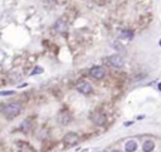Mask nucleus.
I'll list each match as a JSON object with an SVG mask.
<instances>
[{
	"label": "nucleus",
	"instance_id": "9",
	"mask_svg": "<svg viewBox=\"0 0 161 152\" xmlns=\"http://www.w3.org/2000/svg\"><path fill=\"white\" fill-rule=\"evenodd\" d=\"M154 147H155V143H154L152 141H146V142L142 145L143 152H151L154 150Z\"/></svg>",
	"mask_w": 161,
	"mask_h": 152
},
{
	"label": "nucleus",
	"instance_id": "1",
	"mask_svg": "<svg viewBox=\"0 0 161 152\" xmlns=\"http://www.w3.org/2000/svg\"><path fill=\"white\" fill-rule=\"evenodd\" d=\"M22 105L18 102H13V103H8L6 106H4V108H3V115H4L6 118L12 119L16 117L19 115L20 112H22Z\"/></svg>",
	"mask_w": 161,
	"mask_h": 152
},
{
	"label": "nucleus",
	"instance_id": "5",
	"mask_svg": "<svg viewBox=\"0 0 161 152\" xmlns=\"http://www.w3.org/2000/svg\"><path fill=\"white\" fill-rule=\"evenodd\" d=\"M77 89L81 93H83V94H90L92 92V86L86 81H81V82H78V84H77Z\"/></svg>",
	"mask_w": 161,
	"mask_h": 152
},
{
	"label": "nucleus",
	"instance_id": "6",
	"mask_svg": "<svg viewBox=\"0 0 161 152\" xmlns=\"http://www.w3.org/2000/svg\"><path fill=\"white\" fill-rule=\"evenodd\" d=\"M108 62H109V64L115 68H121L123 65V58L121 55H117V54L111 55V57L108 58Z\"/></svg>",
	"mask_w": 161,
	"mask_h": 152
},
{
	"label": "nucleus",
	"instance_id": "4",
	"mask_svg": "<svg viewBox=\"0 0 161 152\" xmlns=\"http://www.w3.org/2000/svg\"><path fill=\"white\" fill-rule=\"evenodd\" d=\"M91 75L94 79H102L106 75V69L101 65H97V67H93L91 69Z\"/></svg>",
	"mask_w": 161,
	"mask_h": 152
},
{
	"label": "nucleus",
	"instance_id": "2",
	"mask_svg": "<svg viewBox=\"0 0 161 152\" xmlns=\"http://www.w3.org/2000/svg\"><path fill=\"white\" fill-rule=\"evenodd\" d=\"M79 140H81L79 136L74 132H68L66 136L63 137V142L68 145V146H76V145L79 142Z\"/></svg>",
	"mask_w": 161,
	"mask_h": 152
},
{
	"label": "nucleus",
	"instance_id": "18",
	"mask_svg": "<svg viewBox=\"0 0 161 152\" xmlns=\"http://www.w3.org/2000/svg\"><path fill=\"white\" fill-rule=\"evenodd\" d=\"M103 152H107V151H103Z\"/></svg>",
	"mask_w": 161,
	"mask_h": 152
},
{
	"label": "nucleus",
	"instance_id": "12",
	"mask_svg": "<svg viewBox=\"0 0 161 152\" xmlns=\"http://www.w3.org/2000/svg\"><path fill=\"white\" fill-rule=\"evenodd\" d=\"M43 72V68H40V67H35V69L33 71V73L32 74H39V73H42Z\"/></svg>",
	"mask_w": 161,
	"mask_h": 152
},
{
	"label": "nucleus",
	"instance_id": "8",
	"mask_svg": "<svg viewBox=\"0 0 161 152\" xmlns=\"http://www.w3.org/2000/svg\"><path fill=\"white\" fill-rule=\"evenodd\" d=\"M125 148H126V151L127 152H135L136 150H137V143H136V141H127L125 145Z\"/></svg>",
	"mask_w": 161,
	"mask_h": 152
},
{
	"label": "nucleus",
	"instance_id": "16",
	"mask_svg": "<svg viewBox=\"0 0 161 152\" xmlns=\"http://www.w3.org/2000/svg\"><path fill=\"white\" fill-rule=\"evenodd\" d=\"M159 88H160V89H161V83H160V84H159Z\"/></svg>",
	"mask_w": 161,
	"mask_h": 152
},
{
	"label": "nucleus",
	"instance_id": "3",
	"mask_svg": "<svg viewBox=\"0 0 161 152\" xmlns=\"http://www.w3.org/2000/svg\"><path fill=\"white\" fill-rule=\"evenodd\" d=\"M91 119H92V122L94 124H97V126H103L106 123V121H107L106 116L101 112H93L91 115Z\"/></svg>",
	"mask_w": 161,
	"mask_h": 152
},
{
	"label": "nucleus",
	"instance_id": "17",
	"mask_svg": "<svg viewBox=\"0 0 161 152\" xmlns=\"http://www.w3.org/2000/svg\"><path fill=\"white\" fill-rule=\"evenodd\" d=\"M159 44H160V47H161V39H160V41H159Z\"/></svg>",
	"mask_w": 161,
	"mask_h": 152
},
{
	"label": "nucleus",
	"instance_id": "14",
	"mask_svg": "<svg viewBox=\"0 0 161 152\" xmlns=\"http://www.w3.org/2000/svg\"><path fill=\"white\" fill-rule=\"evenodd\" d=\"M115 48H117L118 50H121V49H122V50H125V48H123L122 45H120V44H118V41H115Z\"/></svg>",
	"mask_w": 161,
	"mask_h": 152
},
{
	"label": "nucleus",
	"instance_id": "11",
	"mask_svg": "<svg viewBox=\"0 0 161 152\" xmlns=\"http://www.w3.org/2000/svg\"><path fill=\"white\" fill-rule=\"evenodd\" d=\"M20 152H34V151L29 145H26L25 142H22V145H20Z\"/></svg>",
	"mask_w": 161,
	"mask_h": 152
},
{
	"label": "nucleus",
	"instance_id": "10",
	"mask_svg": "<svg viewBox=\"0 0 161 152\" xmlns=\"http://www.w3.org/2000/svg\"><path fill=\"white\" fill-rule=\"evenodd\" d=\"M133 33L131 30H122L121 33H120V39H130V38H132Z\"/></svg>",
	"mask_w": 161,
	"mask_h": 152
},
{
	"label": "nucleus",
	"instance_id": "7",
	"mask_svg": "<svg viewBox=\"0 0 161 152\" xmlns=\"http://www.w3.org/2000/svg\"><path fill=\"white\" fill-rule=\"evenodd\" d=\"M54 29L57 33H66L67 32V23L63 19H58L54 24Z\"/></svg>",
	"mask_w": 161,
	"mask_h": 152
},
{
	"label": "nucleus",
	"instance_id": "13",
	"mask_svg": "<svg viewBox=\"0 0 161 152\" xmlns=\"http://www.w3.org/2000/svg\"><path fill=\"white\" fill-rule=\"evenodd\" d=\"M9 94H14V91H3L1 96H9Z\"/></svg>",
	"mask_w": 161,
	"mask_h": 152
},
{
	"label": "nucleus",
	"instance_id": "15",
	"mask_svg": "<svg viewBox=\"0 0 161 152\" xmlns=\"http://www.w3.org/2000/svg\"><path fill=\"white\" fill-rule=\"evenodd\" d=\"M112 152H122V151H120V150H113Z\"/></svg>",
	"mask_w": 161,
	"mask_h": 152
}]
</instances>
